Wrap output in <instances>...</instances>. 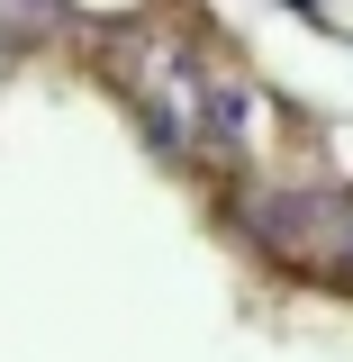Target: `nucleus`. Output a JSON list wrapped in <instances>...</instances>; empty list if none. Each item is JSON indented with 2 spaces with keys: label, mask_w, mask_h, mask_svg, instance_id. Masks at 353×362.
<instances>
[{
  "label": "nucleus",
  "mask_w": 353,
  "mask_h": 362,
  "mask_svg": "<svg viewBox=\"0 0 353 362\" xmlns=\"http://www.w3.org/2000/svg\"><path fill=\"white\" fill-rule=\"evenodd\" d=\"M345 245H353V218H345Z\"/></svg>",
  "instance_id": "nucleus-1"
}]
</instances>
